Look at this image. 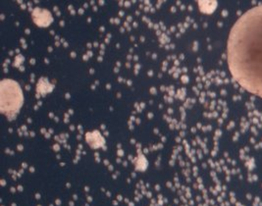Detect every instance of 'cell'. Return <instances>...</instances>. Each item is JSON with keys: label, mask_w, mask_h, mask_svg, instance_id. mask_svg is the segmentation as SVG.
I'll return each instance as SVG.
<instances>
[{"label": "cell", "mask_w": 262, "mask_h": 206, "mask_svg": "<svg viewBox=\"0 0 262 206\" xmlns=\"http://www.w3.org/2000/svg\"><path fill=\"white\" fill-rule=\"evenodd\" d=\"M227 60L238 85L262 98V5L244 13L231 29Z\"/></svg>", "instance_id": "6da1fadb"}, {"label": "cell", "mask_w": 262, "mask_h": 206, "mask_svg": "<svg viewBox=\"0 0 262 206\" xmlns=\"http://www.w3.org/2000/svg\"><path fill=\"white\" fill-rule=\"evenodd\" d=\"M8 89L2 85L1 88V113L5 115L8 119H13L23 105V96L20 89V86L8 81L7 84Z\"/></svg>", "instance_id": "7a4b0ae2"}]
</instances>
